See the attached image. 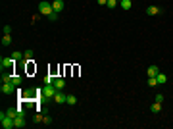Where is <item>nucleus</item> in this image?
Wrapping results in <instances>:
<instances>
[{"mask_svg": "<svg viewBox=\"0 0 173 129\" xmlns=\"http://www.w3.org/2000/svg\"><path fill=\"white\" fill-rule=\"evenodd\" d=\"M39 14H40V15H46V18H50V15L54 14V8H52V4L46 2V0L39 2Z\"/></svg>", "mask_w": 173, "mask_h": 129, "instance_id": "f257e3e1", "label": "nucleus"}, {"mask_svg": "<svg viewBox=\"0 0 173 129\" xmlns=\"http://www.w3.org/2000/svg\"><path fill=\"white\" fill-rule=\"evenodd\" d=\"M56 92H58V89L54 87V83H52V85H46V83H44V87H43V95L46 96V98H54Z\"/></svg>", "mask_w": 173, "mask_h": 129, "instance_id": "f03ea898", "label": "nucleus"}, {"mask_svg": "<svg viewBox=\"0 0 173 129\" xmlns=\"http://www.w3.org/2000/svg\"><path fill=\"white\" fill-rule=\"evenodd\" d=\"M14 64H15V60L14 58H12V56H10V58H2V60H0V70H10V67H14Z\"/></svg>", "mask_w": 173, "mask_h": 129, "instance_id": "7ed1b4c3", "label": "nucleus"}, {"mask_svg": "<svg viewBox=\"0 0 173 129\" xmlns=\"http://www.w3.org/2000/svg\"><path fill=\"white\" fill-rule=\"evenodd\" d=\"M0 91H2L4 95H12V92H15V91H18V87H15L14 83H2Z\"/></svg>", "mask_w": 173, "mask_h": 129, "instance_id": "20e7f679", "label": "nucleus"}, {"mask_svg": "<svg viewBox=\"0 0 173 129\" xmlns=\"http://www.w3.org/2000/svg\"><path fill=\"white\" fill-rule=\"evenodd\" d=\"M162 8H160V6H148L146 8V14L148 15H160V14H162Z\"/></svg>", "mask_w": 173, "mask_h": 129, "instance_id": "39448f33", "label": "nucleus"}, {"mask_svg": "<svg viewBox=\"0 0 173 129\" xmlns=\"http://www.w3.org/2000/svg\"><path fill=\"white\" fill-rule=\"evenodd\" d=\"M65 98H67V95H65V92H62V91H58L56 95H54V102L56 104H64Z\"/></svg>", "mask_w": 173, "mask_h": 129, "instance_id": "423d86ee", "label": "nucleus"}, {"mask_svg": "<svg viewBox=\"0 0 173 129\" xmlns=\"http://www.w3.org/2000/svg\"><path fill=\"white\" fill-rule=\"evenodd\" d=\"M0 123H2V127H4V129H12V127H15L14 119H12V118H8V116H6L4 119H0Z\"/></svg>", "mask_w": 173, "mask_h": 129, "instance_id": "0eeeda50", "label": "nucleus"}, {"mask_svg": "<svg viewBox=\"0 0 173 129\" xmlns=\"http://www.w3.org/2000/svg\"><path fill=\"white\" fill-rule=\"evenodd\" d=\"M52 8H54L56 14H62V12H64V0H54V2H52Z\"/></svg>", "mask_w": 173, "mask_h": 129, "instance_id": "6e6552de", "label": "nucleus"}, {"mask_svg": "<svg viewBox=\"0 0 173 129\" xmlns=\"http://www.w3.org/2000/svg\"><path fill=\"white\" fill-rule=\"evenodd\" d=\"M14 123H15V127H18V129L25 127V125H27V122H25V116H18V118L14 119Z\"/></svg>", "mask_w": 173, "mask_h": 129, "instance_id": "1a4fd4ad", "label": "nucleus"}, {"mask_svg": "<svg viewBox=\"0 0 173 129\" xmlns=\"http://www.w3.org/2000/svg\"><path fill=\"white\" fill-rule=\"evenodd\" d=\"M12 58H14L15 62H21V60H25V54H23L21 50H14L12 52Z\"/></svg>", "mask_w": 173, "mask_h": 129, "instance_id": "9d476101", "label": "nucleus"}, {"mask_svg": "<svg viewBox=\"0 0 173 129\" xmlns=\"http://www.w3.org/2000/svg\"><path fill=\"white\" fill-rule=\"evenodd\" d=\"M146 73H148V77H156V75L160 73V70H158V66H148V70H146Z\"/></svg>", "mask_w": 173, "mask_h": 129, "instance_id": "9b49d317", "label": "nucleus"}, {"mask_svg": "<svg viewBox=\"0 0 173 129\" xmlns=\"http://www.w3.org/2000/svg\"><path fill=\"white\" fill-rule=\"evenodd\" d=\"M54 87L58 89V91H64V89H65V81L62 77H56L54 79Z\"/></svg>", "mask_w": 173, "mask_h": 129, "instance_id": "f8f14e48", "label": "nucleus"}, {"mask_svg": "<svg viewBox=\"0 0 173 129\" xmlns=\"http://www.w3.org/2000/svg\"><path fill=\"white\" fill-rule=\"evenodd\" d=\"M119 6L127 12V10H131V8H133V0H119Z\"/></svg>", "mask_w": 173, "mask_h": 129, "instance_id": "ddd939ff", "label": "nucleus"}, {"mask_svg": "<svg viewBox=\"0 0 173 129\" xmlns=\"http://www.w3.org/2000/svg\"><path fill=\"white\" fill-rule=\"evenodd\" d=\"M156 79H158V85H166V83H167V75H166V73H162V71L156 75Z\"/></svg>", "mask_w": 173, "mask_h": 129, "instance_id": "4468645a", "label": "nucleus"}, {"mask_svg": "<svg viewBox=\"0 0 173 129\" xmlns=\"http://www.w3.org/2000/svg\"><path fill=\"white\" fill-rule=\"evenodd\" d=\"M150 112L152 114H158V112H162V102H154L150 106Z\"/></svg>", "mask_w": 173, "mask_h": 129, "instance_id": "2eb2a0df", "label": "nucleus"}, {"mask_svg": "<svg viewBox=\"0 0 173 129\" xmlns=\"http://www.w3.org/2000/svg\"><path fill=\"white\" fill-rule=\"evenodd\" d=\"M65 104H69V106H75V104H77L75 95H67V98H65Z\"/></svg>", "mask_w": 173, "mask_h": 129, "instance_id": "dca6fc26", "label": "nucleus"}, {"mask_svg": "<svg viewBox=\"0 0 173 129\" xmlns=\"http://www.w3.org/2000/svg\"><path fill=\"white\" fill-rule=\"evenodd\" d=\"M12 83H14L15 87H21V83H23V77H21V75H14V79H12Z\"/></svg>", "mask_w": 173, "mask_h": 129, "instance_id": "f3484780", "label": "nucleus"}, {"mask_svg": "<svg viewBox=\"0 0 173 129\" xmlns=\"http://www.w3.org/2000/svg\"><path fill=\"white\" fill-rule=\"evenodd\" d=\"M12 79H14L12 73H4V71H2V83H12Z\"/></svg>", "mask_w": 173, "mask_h": 129, "instance_id": "a211bd4d", "label": "nucleus"}, {"mask_svg": "<svg viewBox=\"0 0 173 129\" xmlns=\"http://www.w3.org/2000/svg\"><path fill=\"white\" fill-rule=\"evenodd\" d=\"M2 44H4V46H10V44H12V37H10V35H2Z\"/></svg>", "mask_w": 173, "mask_h": 129, "instance_id": "6ab92c4d", "label": "nucleus"}, {"mask_svg": "<svg viewBox=\"0 0 173 129\" xmlns=\"http://www.w3.org/2000/svg\"><path fill=\"white\" fill-rule=\"evenodd\" d=\"M117 4H119V0H108V2H106V6H108L110 10H114V8L117 6Z\"/></svg>", "mask_w": 173, "mask_h": 129, "instance_id": "aec40b11", "label": "nucleus"}, {"mask_svg": "<svg viewBox=\"0 0 173 129\" xmlns=\"http://www.w3.org/2000/svg\"><path fill=\"white\" fill-rule=\"evenodd\" d=\"M23 54H25V62H29V60H33V50H31V48H27V50L23 52Z\"/></svg>", "mask_w": 173, "mask_h": 129, "instance_id": "412c9836", "label": "nucleus"}, {"mask_svg": "<svg viewBox=\"0 0 173 129\" xmlns=\"http://www.w3.org/2000/svg\"><path fill=\"white\" fill-rule=\"evenodd\" d=\"M54 75H46V77H44V83H46V85H52V83H54Z\"/></svg>", "mask_w": 173, "mask_h": 129, "instance_id": "4be33fe9", "label": "nucleus"}, {"mask_svg": "<svg viewBox=\"0 0 173 129\" xmlns=\"http://www.w3.org/2000/svg\"><path fill=\"white\" fill-rule=\"evenodd\" d=\"M148 85H150V87H156V85H158V79H156V77H148Z\"/></svg>", "mask_w": 173, "mask_h": 129, "instance_id": "5701e85b", "label": "nucleus"}, {"mask_svg": "<svg viewBox=\"0 0 173 129\" xmlns=\"http://www.w3.org/2000/svg\"><path fill=\"white\" fill-rule=\"evenodd\" d=\"M156 102H163V95H162V92H156Z\"/></svg>", "mask_w": 173, "mask_h": 129, "instance_id": "b1692460", "label": "nucleus"}, {"mask_svg": "<svg viewBox=\"0 0 173 129\" xmlns=\"http://www.w3.org/2000/svg\"><path fill=\"white\" fill-rule=\"evenodd\" d=\"M2 31H4V35H10V33H12V27H10V25H4Z\"/></svg>", "mask_w": 173, "mask_h": 129, "instance_id": "393cba45", "label": "nucleus"}, {"mask_svg": "<svg viewBox=\"0 0 173 129\" xmlns=\"http://www.w3.org/2000/svg\"><path fill=\"white\" fill-rule=\"evenodd\" d=\"M15 110H18V116H25V110H23L21 106H18V108H15Z\"/></svg>", "mask_w": 173, "mask_h": 129, "instance_id": "a878e982", "label": "nucleus"}, {"mask_svg": "<svg viewBox=\"0 0 173 129\" xmlns=\"http://www.w3.org/2000/svg\"><path fill=\"white\" fill-rule=\"evenodd\" d=\"M43 122H44V125H50V123H52V118H43Z\"/></svg>", "mask_w": 173, "mask_h": 129, "instance_id": "bb28decb", "label": "nucleus"}, {"mask_svg": "<svg viewBox=\"0 0 173 129\" xmlns=\"http://www.w3.org/2000/svg\"><path fill=\"white\" fill-rule=\"evenodd\" d=\"M48 19H50V21H56V19H58V14L54 12V14H52V15H50V18H48Z\"/></svg>", "mask_w": 173, "mask_h": 129, "instance_id": "cd10ccee", "label": "nucleus"}, {"mask_svg": "<svg viewBox=\"0 0 173 129\" xmlns=\"http://www.w3.org/2000/svg\"><path fill=\"white\" fill-rule=\"evenodd\" d=\"M106 2H108V0H98V4H100V6H106Z\"/></svg>", "mask_w": 173, "mask_h": 129, "instance_id": "c85d7f7f", "label": "nucleus"}]
</instances>
